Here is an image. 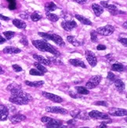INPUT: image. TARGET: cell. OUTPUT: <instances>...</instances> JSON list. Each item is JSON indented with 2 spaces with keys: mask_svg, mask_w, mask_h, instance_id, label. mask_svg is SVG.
<instances>
[{
  "mask_svg": "<svg viewBox=\"0 0 127 128\" xmlns=\"http://www.w3.org/2000/svg\"><path fill=\"white\" fill-rule=\"evenodd\" d=\"M90 36H91V41L93 42H97L98 40V34L97 32L94 30H93L90 32Z\"/></svg>",
  "mask_w": 127,
  "mask_h": 128,
  "instance_id": "cell-36",
  "label": "cell"
},
{
  "mask_svg": "<svg viewBox=\"0 0 127 128\" xmlns=\"http://www.w3.org/2000/svg\"><path fill=\"white\" fill-rule=\"evenodd\" d=\"M49 60H50V62L51 63H53L55 64H57V65H63L64 63L62 62V60H60L58 59L57 57H53V58H48Z\"/></svg>",
  "mask_w": 127,
  "mask_h": 128,
  "instance_id": "cell-34",
  "label": "cell"
},
{
  "mask_svg": "<svg viewBox=\"0 0 127 128\" xmlns=\"http://www.w3.org/2000/svg\"><path fill=\"white\" fill-rule=\"evenodd\" d=\"M75 2L77 3H79V4H84L87 2V0H73Z\"/></svg>",
  "mask_w": 127,
  "mask_h": 128,
  "instance_id": "cell-48",
  "label": "cell"
},
{
  "mask_svg": "<svg viewBox=\"0 0 127 128\" xmlns=\"http://www.w3.org/2000/svg\"><path fill=\"white\" fill-rule=\"evenodd\" d=\"M34 65L38 71L42 72V73H46V72H48V69L46 68V67L44 66L43 64H42L41 63H39V62H35Z\"/></svg>",
  "mask_w": 127,
  "mask_h": 128,
  "instance_id": "cell-31",
  "label": "cell"
},
{
  "mask_svg": "<svg viewBox=\"0 0 127 128\" xmlns=\"http://www.w3.org/2000/svg\"><path fill=\"white\" fill-rule=\"evenodd\" d=\"M69 63L73 65L75 67H81L82 68H86L87 67L85 64V63L83 62V60H82L80 59H70L69 60Z\"/></svg>",
  "mask_w": 127,
  "mask_h": 128,
  "instance_id": "cell-20",
  "label": "cell"
},
{
  "mask_svg": "<svg viewBox=\"0 0 127 128\" xmlns=\"http://www.w3.org/2000/svg\"><path fill=\"white\" fill-rule=\"evenodd\" d=\"M105 58L108 60L110 63H112L113 62H115V58H114L112 54H107L106 56H105Z\"/></svg>",
  "mask_w": 127,
  "mask_h": 128,
  "instance_id": "cell-39",
  "label": "cell"
},
{
  "mask_svg": "<svg viewBox=\"0 0 127 128\" xmlns=\"http://www.w3.org/2000/svg\"><path fill=\"white\" fill-rule=\"evenodd\" d=\"M107 126H108L106 125V124H101V126H98L99 128H101V127H107Z\"/></svg>",
  "mask_w": 127,
  "mask_h": 128,
  "instance_id": "cell-52",
  "label": "cell"
},
{
  "mask_svg": "<svg viewBox=\"0 0 127 128\" xmlns=\"http://www.w3.org/2000/svg\"><path fill=\"white\" fill-rule=\"evenodd\" d=\"M70 115L72 116L73 119H79L82 120H89V115L85 111H82L79 109L72 110L70 112Z\"/></svg>",
  "mask_w": 127,
  "mask_h": 128,
  "instance_id": "cell-7",
  "label": "cell"
},
{
  "mask_svg": "<svg viewBox=\"0 0 127 128\" xmlns=\"http://www.w3.org/2000/svg\"><path fill=\"white\" fill-rule=\"evenodd\" d=\"M19 16L20 18H22V19H24V20H27L29 18V15L27 14V13H24V14H20V15H19Z\"/></svg>",
  "mask_w": 127,
  "mask_h": 128,
  "instance_id": "cell-45",
  "label": "cell"
},
{
  "mask_svg": "<svg viewBox=\"0 0 127 128\" xmlns=\"http://www.w3.org/2000/svg\"><path fill=\"white\" fill-rule=\"evenodd\" d=\"M75 18L78 20H79L82 24L90 25V26L93 25V23L91 22V20L90 19H88L87 18H86V16H83L82 15H79V14H75Z\"/></svg>",
  "mask_w": 127,
  "mask_h": 128,
  "instance_id": "cell-22",
  "label": "cell"
},
{
  "mask_svg": "<svg viewBox=\"0 0 127 128\" xmlns=\"http://www.w3.org/2000/svg\"><path fill=\"white\" fill-rule=\"evenodd\" d=\"M6 1L9 2V6H8V8L10 10H13L16 8V0H6Z\"/></svg>",
  "mask_w": 127,
  "mask_h": 128,
  "instance_id": "cell-37",
  "label": "cell"
},
{
  "mask_svg": "<svg viewBox=\"0 0 127 128\" xmlns=\"http://www.w3.org/2000/svg\"><path fill=\"white\" fill-rule=\"evenodd\" d=\"M97 49L98 50H104L107 49V47L104 45H102V44H99V45L97 46Z\"/></svg>",
  "mask_w": 127,
  "mask_h": 128,
  "instance_id": "cell-46",
  "label": "cell"
},
{
  "mask_svg": "<svg viewBox=\"0 0 127 128\" xmlns=\"http://www.w3.org/2000/svg\"><path fill=\"white\" fill-rule=\"evenodd\" d=\"M3 53L4 54H16L21 52V50L16 47L13 46H6L3 49Z\"/></svg>",
  "mask_w": 127,
  "mask_h": 128,
  "instance_id": "cell-21",
  "label": "cell"
},
{
  "mask_svg": "<svg viewBox=\"0 0 127 128\" xmlns=\"http://www.w3.org/2000/svg\"><path fill=\"white\" fill-rule=\"evenodd\" d=\"M97 34L101 36H111L115 32V28L112 25H105L104 27H100L96 30Z\"/></svg>",
  "mask_w": 127,
  "mask_h": 128,
  "instance_id": "cell-8",
  "label": "cell"
},
{
  "mask_svg": "<svg viewBox=\"0 0 127 128\" xmlns=\"http://www.w3.org/2000/svg\"><path fill=\"white\" fill-rule=\"evenodd\" d=\"M30 18L31 19V20L33 22H37L38 20H40L42 18V16L39 14H38L37 12H34V13H32L30 16Z\"/></svg>",
  "mask_w": 127,
  "mask_h": 128,
  "instance_id": "cell-32",
  "label": "cell"
},
{
  "mask_svg": "<svg viewBox=\"0 0 127 128\" xmlns=\"http://www.w3.org/2000/svg\"><path fill=\"white\" fill-rule=\"evenodd\" d=\"M118 40H119V42L122 43L124 46H127V40H126V38H119Z\"/></svg>",
  "mask_w": 127,
  "mask_h": 128,
  "instance_id": "cell-43",
  "label": "cell"
},
{
  "mask_svg": "<svg viewBox=\"0 0 127 128\" xmlns=\"http://www.w3.org/2000/svg\"><path fill=\"white\" fill-rule=\"evenodd\" d=\"M12 68H13V71L16 72H22V70H23L21 67L20 65H18V64H13Z\"/></svg>",
  "mask_w": 127,
  "mask_h": 128,
  "instance_id": "cell-42",
  "label": "cell"
},
{
  "mask_svg": "<svg viewBox=\"0 0 127 128\" xmlns=\"http://www.w3.org/2000/svg\"><path fill=\"white\" fill-rule=\"evenodd\" d=\"M61 27L66 32H71L77 27V23L73 20H64L61 22Z\"/></svg>",
  "mask_w": 127,
  "mask_h": 128,
  "instance_id": "cell-12",
  "label": "cell"
},
{
  "mask_svg": "<svg viewBox=\"0 0 127 128\" xmlns=\"http://www.w3.org/2000/svg\"><path fill=\"white\" fill-rule=\"evenodd\" d=\"M33 58H35V60H38V62L41 63L43 65H46V66H50L52 63L50 62V60L49 59H46L45 58H43L41 55L38 54H33Z\"/></svg>",
  "mask_w": 127,
  "mask_h": 128,
  "instance_id": "cell-17",
  "label": "cell"
},
{
  "mask_svg": "<svg viewBox=\"0 0 127 128\" xmlns=\"http://www.w3.org/2000/svg\"><path fill=\"white\" fill-rule=\"evenodd\" d=\"M107 79L110 81V82H115V80H116V76H115V75L114 73H112V72H109L108 73V76H107Z\"/></svg>",
  "mask_w": 127,
  "mask_h": 128,
  "instance_id": "cell-38",
  "label": "cell"
},
{
  "mask_svg": "<svg viewBox=\"0 0 127 128\" xmlns=\"http://www.w3.org/2000/svg\"><path fill=\"white\" fill-rule=\"evenodd\" d=\"M20 42L22 44V45H24L25 46H27L28 45V41H27V38L25 37V36H23L20 40Z\"/></svg>",
  "mask_w": 127,
  "mask_h": 128,
  "instance_id": "cell-40",
  "label": "cell"
},
{
  "mask_svg": "<svg viewBox=\"0 0 127 128\" xmlns=\"http://www.w3.org/2000/svg\"><path fill=\"white\" fill-rule=\"evenodd\" d=\"M85 54H86V58L89 64L91 67H95L97 64V58L96 54L93 52L89 50H86L85 51Z\"/></svg>",
  "mask_w": 127,
  "mask_h": 128,
  "instance_id": "cell-9",
  "label": "cell"
},
{
  "mask_svg": "<svg viewBox=\"0 0 127 128\" xmlns=\"http://www.w3.org/2000/svg\"><path fill=\"white\" fill-rule=\"evenodd\" d=\"M67 41L69 43H71V45H73L74 46H75V47H79V46H81L83 45V42L77 40L75 36H67Z\"/></svg>",
  "mask_w": 127,
  "mask_h": 128,
  "instance_id": "cell-19",
  "label": "cell"
},
{
  "mask_svg": "<svg viewBox=\"0 0 127 128\" xmlns=\"http://www.w3.org/2000/svg\"><path fill=\"white\" fill-rule=\"evenodd\" d=\"M0 20H5V21H8L10 20L9 18H8V16H3L2 14H0Z\"/></svg>",
  "mask_w": 127,
  "mask_h": 128,
  "instance_id": "cell-47",
  "label": "cell"
},
{
  "mask_svg": "<svg viewBox=\"0 0 127 128\" xmlns=\"http://www.w3.org/2000/svg\"><path fill=\"white\" fill-rule=\"evenodd\" d=\"M25 84L31 87H40L44 84V81H36V82L25 81Z\"/></svg>",
  "mask_w": 127,
  "mask_h": 128,
  "instance_id": "cell-29",
  "label": "cell"
},
{
  "mask_svg": "<svg viewBox=\"0 0 127 128\" xmlns=\"http://www.w3.org/2000/svg\"><path fill=\"white\" fill-rule=\"evenodd\" d=\"M75 124V119H72V120H71L68 121V125H73V124Z\"/></svg>",
  "mask_w": 127,
  "mask_h": 128,
  "instance_id": "cell-50",
  "label": "cell"
},
{
  "mask_svg": "<svg viewBox=\"0 0 127 128\" xmlns=\"http://www.w3.org/2000/svg\"><path fill=\"white\" fill-rule=\"evenodd\" d=\"M109 114L112 116H125L127 115V111L123 108H115L114 111H110Z\"/></svg>",
  "mask_w": 127,
  "mask_h": 128,
  "instance_id": "cell-18",
  "label": "cell"
},
{
  "mask_svg": "<svg viewBox=\"0 0 127 128\" xmlns=\"http://www.w3.org/2000/svg\"><path fill=\"white\" fill-rule=\"evenodd\" d=\"M38 36L42 37L45 40H51L60 46H65V42L63 40V38L57 34H51V33H47V32H38Z\"/></svg>",
  "mask_w": 127,
  "mask_h": 128,
  "instance_id": "cell-3",
  "label": "cell"
},
{
  "mask_svg": "<svg viewBox=\"0 0 127 128\" xmlns=\"http://www.w3.org/2000/svg\"><path fill=\"white\" fill-rule=\"evenodd\" d=\"M94 104L95 105H99V106H105V107L108 106V104L106 102H104V101L96 102H94Z\"/></svg>",
  "mask_w": 127,
  "mask_h": 128,
  "instance_id": "cell-41",
  "label": "cell"
},
{
  "mask_svg": "<svg viewBox=\"0 0 127 128\" xmlns=\"http://www.w3.org/2000/svg\"><path fill=\"white\" fill-rule=\"evenodd\" d=\"M30 75H31V76H44V73H42V72H40V71H38L37 68H31L30 70Z\"/></svg>",
  "mask_w": 127,
  "mask_h": 128,
  "instance_id": "cell-35",
  "label": "cell"
},
{
  "mask_svg": "<svg viewBox=\"0 0 127 128\" xmlns=\"http://www.w3.org/2000/svg\"><path fill=\"white\" fill-rule=\"evenodd\" d=\"M5 41H6V40H5L4 37H2L1 35H0V45H1V44H2V43H4Z\"/></svg>",
  "mask_w": 127,
  "mask_h": 128,
  "instance_id": "cell-49",
  "label": "cell"
},
{
  "mask_svg": "<svg viewBox=\"0 0 127 128\" xmlns=\"http://www.w3.org/2000/svg\"><path fill=\"white\" fill-rule=\"evenodd\" d=\"M32 45L35 48L39 50L40 51L42 52H48L52 54L54 57H60V53L58 51L57 48H55L51 44H49L46 40H32Z\"/></svg>",
  "mask_w": 127,
  "mask_h": 128,
  "instance_id": "cell-1",
  "label": "cell"
},
{
  "mask_svg": "<svg viewBox=\"0 0 127 128\" xmlns=\"http://www.w3.org/2000/svg\"><path fill=\"white\" fill-rule=\"evenodd\" d=\"M0 28H1V23H0Z\"/></svg>",
  "mask_w": 127,
  "mask_h": 128,
  "instance_id": "cell-54",
  "label": "cell"
},
{
  "mask_svg": "<svg viewBox=\"0 0 127 128\" xmlns=\"http://www.w3.org/2000/svg\"><path fill=\"white\" fill-rule=\"evenodd\" d=\"M112 71L115 72H123L125 71V66L121 64V63H114L112 65Z\"/></svg>",
  "mask_w": 127,
  "mask_h": 128,
  "instance_id": "cell-26",
  "label": "cell"
},
{
  "mask_svg": "<svg viewBox=\"0 0 127 128\" xmlns=\"http://www.w3.org/2000/svg\"><path fill=\"white\" fill-rule=\"evenodd\" d=\"M46 111L50 113L55 114H60V115H67L68 113V110L64 108H60L57 106H52V107H47L46 108Z\"/></svg>",
  "mask_w": 127,
  "mask_h": 128,
  "instance_id": "cell-14",
  "label": "cell"
},
{
  "mask_svg": "<svg viewBox=\"0 0 127 128\" xmlns=\"http://www.w3.org/2000/svg\"><path fill=\"white\" fill-rule=\"evenodd\" d=\"M57 9V5L53 2H49L45 4V10L46 12H51V11H54Z\"/></svg>",
  "mask_w": 127,
  "mask_h": 128,
  "instance_id": "cell-27",
  "label": "cell"
},
{
  "mask_svg": "<svg viewBox=\"0 0 127 128\" xmlns=\"http://www.w3.org/2000/svg\"><path fill=\"white\" fill-rule=\"evenodd\" d=\"M4 73H5V71L3 70V68H2V67L0 66V75H2Z\"/></svg>",
  "mask_w": 127,
  "mask_h": 128,
  "instance_id": "cell-51",
  "label": "cell"
},
{
  "mask_svg": "<svg viewBox=\"0 0 127 128\" xmlns=\"http://www.w3.org/2000/svg\"><path fill=\"white\" fill-rule=\"evenodd\" d=\"M75 90L79 94L82 95H88L90 94V91L88 89H86L85 86H75Z\"/></svg>",
  "mask_w": 127,
  "mask_h": 128,
  "instance_id": "cell-28",
  "label": "cell"
},
{
  "mask_svg": "<svg viewBox=\"0 0 127 128\" xmlns=\"http://www.w3.org/2000/svg\"><path fill=\"white\" fill-rule=\"evenodd\" d=\"M41 94L43 97H45L46 98L50 100V101H52L55 103H62L64 102L62 98H60V96L56 95V94H54L48 93V92H45V91H42Z\"/></svg>",
  "mask_w": 127,
  "mask_h": 128,
  "instance_id": "cell-13",
  "label": "cell"
},
{
  "mask_svg": "<svg viewBox=\"0 0 127 128\" xmlns=\"http://www.w3.org/2000/svg\"><path fill=\"white\" fill-rule=\"evenodd\" d=\"M9 109L3 104H0V121H5L9 116Z\"/></svg>",
  "mask_w": 127,
  "mask_h": 128,
  "instance_id": "cell-15",
  "label": "cell"
},
{
  "mask_svg": "<svg viewBox=\"0 0 127 128\" xmlns=\"http://www.w3.org/2000/svg\"><path fill=\"white\" fill-rule=\"evenodd\" d=\"M6 90H9L12 95H16V96H20L22 98H24L29 102H32V100H33V98L31 97V94L24 92V90H22L20 88V86L16 84V83H11V84H9L7 86Z\"/></svg>",
  "mask_w": 127,
  "mask_h": 128,
  "instance_id": "cell-2",
  "label": "cell"
},
{
  "mask_svg": "<svg viewBox=\"0 0 127 128\" xmlns=\"http://www.w3.org/2000/svg\"><path fill=\"white\" fill-rule=\"evenodd\" d=\"M46 18L49 20H50L51 22H57L59 20V16L54 14H52L50 12H46Z\"/></svg>",
  "mask_w": 127,
  "mask_h": 128,
  "instance_id": "cell-30",
  "label": "cell"
},
{
  "mask_svg": "<svg viewBox=\"0 0 127 128\" xmlns=\"http://www.w3.org/2000/svg\"><path fill=\"white\" fill-rule=\"evenodd\" d=\"M115 88H116V90L119 92L122 93L124 90H125V83L123 82L122 80L120 79H116L115 80Z\"/></svg>",
  "mask_w": 127,
  "mask_h": 128,
  "instance_id": "cell-24",
  "label": "cell"
},
{
  "mask_svg": "<svg viewBox=\"0 0 127 128\" xmlns=\"http://www.w3.org/2000/svg\"><path fill=\"white\" fill-rule=\"evenodd\" d=\"M9 101L15 104H18V105H23V104H27L29 103V102L27 101V99L24 98H22L20 96H16V95H12L9 98Z\"/></svg>",
  "mask_w": 127,
  "mask_h": 128,
  "instance_id": "cell-11",
  "label": "cell"
},
{
  "mask_svg": "<svg viewBox=\"0 0 127 128\" xmlns=\"http://www.w3.org/2000/svg\"><path fill=\"white\" fill-rule=\"evenodd\" d=\"M69 95H70L71 98H80V94H75V93H74L72 91H70L69 92Z\"/></svg>",
  "mask_w": 127,
  "mask_h": 128,
  "instance_id": "cell-44",
  "label": "cell"
},
{
  "mask_svg": "<svg viewBox=\"0 0 127 128\" xmlns=\"http://www.w3.org/2000/svg\"><path fill=\"white\" fill-rule=\"evenodd\" d=\"M15 34L16 33L14 32H12V31H7V32H3V36L5 37V38L6 40H10L13 37H14Z\"/></svg>",
  "mask_w": 127,
  "mask_h": 128,
  "instance_id": "cell-33",
  "label": "cell"
},
{
  "mask_svg": "<svg viewBox=\"0 0 127 128\" xmlns=\"http://www.w3.org/2000/svg\"><path fill=\"white\" fill-rule=\"evenodd\" d=\"M89 117L93 120H109V116L101 112H99L97 110H93L89 112Z\"/></svg>",
  "mask_w": 127,
  "mask_h": 128,
  "instance_id": "cell-10",
  "label": "cell"
},
{
  "mask_svg": "<svg viewBox=\"0 0 127 128\" xmlns=\"http://www.w3.org/2000/svg\"><path fill=\"white\" fill-rule=\"evenodd\" d=\"M101 5L103 8H105L108 10V12L112 15H119V14H125L126 12L122 10H119L116 6L113 4H108V2L106 1H101Z\"/></svg>",
  "mask_w": 127,
  "mask_h": 128,
  "instance_id": "cell-5",
  "label": "cell"
},
{
  "mask_svg": "<svg viewBox=\"0 0 127 128\" xmlns=\"http://www.w3.org/2000/svg\"><path fill=\"white\" fill-rule=\"evenodd\" d=\"M123 26H124V28H125V29H126V21L124 23V25H123Z\"/></svg>",
  "mask_w": 127,
  "mask_h": 128,
  "instance_id": "cell-53",
  "label": "cell"
},
{
  "mask_svg": "<svg viewBox=\"0 0 127 128\" xmlns=\"http://www.w3.org/2000/svg\"><path fill=\"white\" fill-rule=\"evenodd\" d=\"M25 120H26V116L23 114H20V113L15 114L13 116H11V118L9 119L10 122L13 124H19V123H20V122L24 121Z\"/></svg>",
  "mask_w": 127,
  "mask_h": 128,
  "instance_id": "cell-16",
  "label": "cell"
},
{
  "mask_svg": "<svg viewBox=\"0 0 127 128\" xmlns=\"http://www.w3.org/2000/svg\"><path fill=\"white\" fill-rule=\"evenodd\" d=\"M13 24L19 29H25L27 27V24L25 22L24 20H21L19 19H13Z\"/></svg>",
  "mask_w": 127,
  "mask_h": 128,
  "instance_id": "cell-25",
  "label": "cell"
},
{
  "mask_svg": "<svg viewBox=\"0 0 127 128\" xmlns=\"http://www.w3.org/2000/svg\"><path fill=\"white\" fill-rule=\"evenodd\" d=\"M102 80V77L101 76H92L90 79L89 80L86 82V88L88 89V90H91V89H93L97 87Z\"/></svg>",
  "mask_w": 127,
  "mask_h": 128,
  "instance_id": "cell-6",
  "label": "cell"
},
{
  "mask_svg": "<svg viewBox=\"0 0 127 128\" xmlns=\"http://www.w3.org/2000/svg\"><path fill=\"white\" fill-rule=\"evenodd\" d=\"M92 9L93 10V13L97 16H100L104 13V8L101 5H98L96 3H93L92 5Z\"/></svg>",
  "mask_w": 127,
  "mask_h": 128,
  "instance_id": "cell-23",
  "label": "cell"
},
{
  "mask_svg": "<svg viewBox=\"0 0 127 128\" xmlns=\"http://www.w3.org/2000/svg\"><path fill=\"white\" fill-rule=\"evenodd\" d=\"M41 121L42 123L46 124V127L49 128H59V127H67L64 126L63 125V121L59 120H55L48 116H43L41 118Z\"/></svg>",
  "mask_w": 127,
  "mask_h": 128,
  "instance_id": "cell-4",
  "label": "cell"
}]
</instances>
